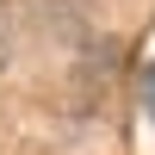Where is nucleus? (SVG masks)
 Listing matches in <instances>:
<instances>
[{"mask_svg":"<svg viewBox=\"0 0 155 155\" xmlns=\"http://www.w3.org/2000/svg\"><path fill=\"white\" fill-rule=\"evenodd\" d=\"M143 99H149V112H155V62H149V74H143Z\"/></svg>","mask_w":155,"mask_h":155,"instance_id":"1","label":"nucleus"}]
</instances>
